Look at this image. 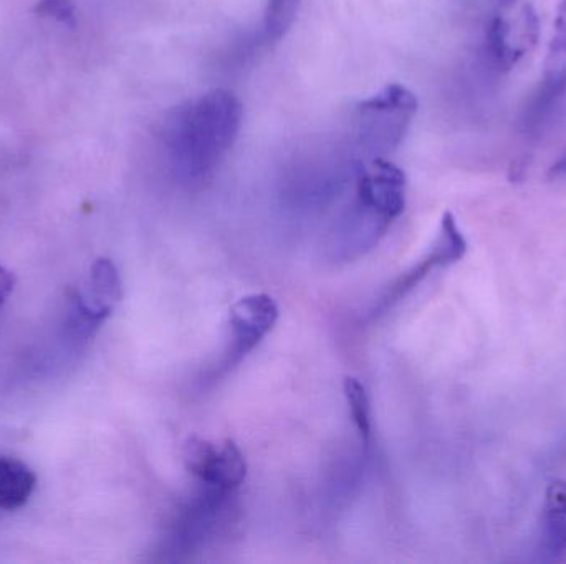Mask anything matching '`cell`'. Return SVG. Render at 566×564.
<instances>
[{"label": "cell", "mask_w": 566, "mask_h": 564, "mask_svg": "<svg viewBox=\"0 0 566 564\" xmlns=\"http://www.w3.org/2000/svg\"><path fill=\"white\" fill-rule=\"evenodd\" d=\"M242 116L239 98L223 88L172 108L161 138L176 174L188 181L213 174L236 143Z\"/></svg>", "instance_id": "cell-1"}, {"label": "cell", "mask_w": 566, "mask_h": 564, "mask_svg": "<svg viewBox=\"0 0 566 564\" xmlns=\"http://www.w3.org/2000/svg\"><path fill=\"white\" fill-rule=\"evenodd\" d=\"M361 138L371 148H398L418 113V98L408 88L392 83L358 104Z\"/></svg>", "instance_id": "cell-2"}, {"label": "cell", "mask_w": 566, "mask_h": 564, "mask_svg": "<svg viewBox=\"0 0 566 564\" xmlns=\"http://www.w3.org/2000/svg\"><path fill=\"white\" fill-rule=\"evenodd\" d=\"M279 319V306L272 296L253 293L244 296L230 308V341L220 357L216 370L211 371L213 380L229 373L247 354L259 347L260 341L272 331Z\"/></svg>", "instance_id": "cell-3"}, {"label": "cell", "mask_w": 566, "mask_h": 564, "mask_svg": "<svg viewBox=\"0 0 566 564\" xmlns=\"http://www.w3.org/2000/svg\"><path fill=\"white\" fill-rule=\"evenodd\" d=\"M184 464L203 485L234 492L246 481L247 462L233 440L211 442L189 437L184 443Z\"/></svg>", "instance_id": "cell-4"}, {"label": "cell", "mask_w": 566, "mask_h": 564, "mask_svg": "<svg viewBox=\"0 0 566 564\" xmlns=\"http://www.w3.org/2000/svg\"><path fill=\"white\" fill-rule=\"evenodd\" d=\"M356 202L392 224L405 212V171L385 158L358 166Z\"/></svg>", "instance_id": "cell-5"}, {"label": "cell", "mask_w": 566, "mask_h": 564, "mask_svg": "<svg viewBox=\"0 0 566 564\" xmlns=\"http://www.w3.org/2000/svg\"><path fill=\"white\" fill-rule=\"evenodd\" d=\"M536 38L539 18L530 4L523 5L516 19L497 15L487 32L490 55L503 70H509L523 55L529 54L535 47Z\"/></svg>", "instance_id": "cell-6"}, {"label": "cell", "mask_w": 566, "mask_h": 564, "mask_svg": "<svg viewBox=\"0 0 566 564\" xmlns=\"http://www.w3.org/2000/svg\"><path fill=\"white\" fill-rule=\"evenodd\" d=\"M543 551L550 557L566 550V482H553L546 490L543 518Z\"/></svg>", "instance_id": "cell-7"}, {"label": "cell", "mask_w": 566, "mask_h": 564, "mask_svg": "<svg viewBox=\"0 0 566 564\" xmlns=\"http://www.w3.org/2000/svg\"><path fill=\"white\" fill-rule=\"evenodd\" d=\"M37 477L18 459L0 458V508L15 510L34 494Z\"/></svg>", "instance_id": "cell-8"}, {"label": "cell", "mask_w": 566, "mask_h": 564, "mask_svg": "<svg viewBox=\"0 0 566 564\" xmlns=\"http://www.w3.org/2000/svg\"><path fill=\"white\" fill-rule=\"evenodd\" d=\"M566 90V0H562L556 12L555 32L550 42L543 74V91L550 98L559 97Z\"/></svg>", "instance_id": "cell-9"}, {"label": "cell", "mask_w": 566, "mask_h": 564, "mask_svg": "<svg viewBox=\"0 0 566 564\" xmlns=\"http://www.w3.org/2000/svg\"><path fill=\"white\" fill-rule=\"evenodd\" d=\"M91 303L99 308L113 312V306L118 303L123 296L122 280H120L118 270L113 266L112 260L99 259L91 267L90 273Z\"/></svg>", "instance_id": "cell-10"}, {"label": "cell", "mask_w": 566, "mask_h": 564, "mask_svg": "<svg viewBox=\"0 0 566 564\" xmlns=\"http://www.w3.org/2000/svg\"><path fill=\"white\" fill-rule=\"evenodd\" d=\"M302 0H269L263 12V38L269 44L282 41L297 19Z\"/></svg>", "instance_id": "cell-11"}, {"label": "cell", "mask_w": 566, "mask_h": 564, "mask_svg": "<svg viewBox=\"0 0 566 564\" xmlns=\"http://www.w3.org/2000/svg\"><path fill=\"white\" fill-rule=\"evenodd\" d=\"M343 390L348 407H350L351 419H353L364 445H367L371 439V407L366 387L356 377H347Z\"/></svg>", "instance_id": "cell-12"}, {"label": "cell", "mask_w": 566, "mask_h": 564, "mask_svg": "<svg viewBox=\"0 0 566 564\" xmlns=\"http://www.w3.org/2000/svg\"><path fill=\"white\" fill-rule=\"evenodd\" d=\"M34 12L41 18L55 19V21L70 29H75V25H77L73 0H38Z\"/></svg>", "instance_id": "cell-13"}, {"label": "cell", "mask_w": 566, "mask_h": 564, "mask_svg": "<svg viewBox=\"0 0 566 564\" xmlns=\"http://www.w3.org/2000/svg\"><path fill=\"white\" fill-rule=\"evenodd\" d=\"M12 290H14V277L9 270L0 266V305L9 298Z\"/></svg>", "instance_id": "cell-14"}, {"label": "cell", "mask_w": 566, "mask_h": 564, "mask_svg": "<svg viewBox=\"0 0 566 564\" xmlns=\"http://www.w3.org/2000/svg\"><path fill=\"white\" fill-rule=\"evenodd\" d=\"M552 176H566V151L552 168Z\"/></svg>", "instance_id": "cell-15"}, {"label": "cell", "mask_w": 566, "mask_h": 564, "mask_svg": "<svg viewBox=\"0 0 566 564\" xmlns=\"http://www.w3.org/2000/svg\"><path fill=\"white\" fill-rule=\"evenodd\" d=\"M502 2L506 5H512L516 4V2H519V0H502Z\"/></svg>", "instance_id": "cell-16"}]
</instances>
